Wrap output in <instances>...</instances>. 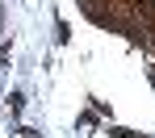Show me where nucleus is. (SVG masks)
Masks as SVG:
<instances>
[{
  "mask_svg": "<svg viewBox=\"0 0 155 138\" xmlns=\"http://www.w3.org/2000/svg\"><path fill=\"white\" fill-rule=\"evenodd\" d=\"M109 134H113V138H134L130 130H109Z\"/></svg>",
  "mask_w": 155,
  "mask_h": 138,
  "instance_id": "obj_1",
  "label": "nucleus"
}]
</instances>
